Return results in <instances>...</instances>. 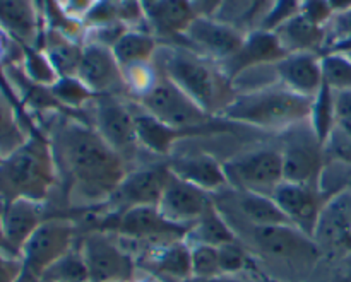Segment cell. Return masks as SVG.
Segmentation results:
<instances>
[{"label":"cell","instance_id":"obj_1","mask_svg":"<svg viewBox=\"0 0 351 282\" xmlns=\"http://www.w3.org/2000/svg\"><path fill=\"white\" fill-rule=\"evenodd\" d=\"M58 175L79 205H105L127 177V163L91 125L67 118L58 123L50 142Z\"/></svg>","mask_w":351,"mask_h":282},{"label":"cell","instance_id":"obj_2","mask_svg":"<svg viewBox=\"0 0 351 282\" xmlns=\"http://www.w3.org/2000/svg\"><path fill=\"white\" fill-rule=\"evenodd\" d=\"M153 64L211 116L221 115L237 96L232 81L218 62L209 60L187 47H160Z\"/></svg>","mask_w":351,"mask_h":282},{"label":"cell","instance_id":"obj_3","mask_svg":"<svg viewBox=\"0 0 351 282\" xmlns=\"http://www.w3.org/2000/svg\"><path fill=\"white\" fill-rule=\"evenodd\" d=\"M57 177L50 142L31 133L24 146L0 161V207L19 198L45 202Z\"/></svg>","mask_w":351,"mask_h":282},{"label":"cell","instance_id":"obj_4","mask_svg":"<svg viewBox=\"0 0 351 282\" xmlns=\"http://www.w3.org/2000/svg\"><path fill=\"white\" fill-rule=\"evenodd\" d=\"M314 99L297 94L281 84L237 92L219 118L259 129H290L311 118Z\"/></svg>","mask_w":351,"mask_h":282},{"label":"cell","instance_id":"obj_5","mask_svg":"<svg viewBox=\"0 0 351 282\" xmlns=\"http://www.w3.org/2000/svg\"><path fill=\"white\" fill-rule=\"evenodd\" d=\"M75 246V225L67 218H48L21 248L23 274L17 282H40L45 270Z\"/></svg>","mask_w":351,"mask_h":282},{"label":"cell","instance_id":"obj_6","mask_svg":"<svg viewBox=\"0 0 351 282\" xmlns=\"http://www.w3.org/2000/svg\"><path fill=\"white\" fill-rule=\"evenodd\" d=\"M287 132L285 147L281 149L285 181L319 187L328 156L324 142L315 133L311 118L291 125Z\"/></svg>","mask_w":351,"mask_h":282},{"label":"cell","instance_id":"obj_7","mask_svg":"<svg viewBox=\"0 0 351 282\" xmlns=\"http://www.w3.org/2000/svg\"><path fill=\"white\" fill-rule=\"evenodd\" d=\"M191 226L175 225L160 214L154 205H139L120 212H110L98 222L96 231L115 233L136 242H153L156 245L187 238Z\"/></svg>","mask_w":351,"mask_h":282},{"label":"cell","instance_id":"obj_8","mask_svg":"<svg viewBox=\"0 0 351 282\" xmlns=\"http://www.w3.org/2000/svg\"><path fill=\"white\" fill-rule=\"evenodd\" d=\"M137 105L161 123L175 129H195L208 125L216 118L206 113L191 96L185 94L161 72L149 91L137 98Z\"/></svg>","mask_w":351,"mask_h":282},{"label":"cell","instance_id":"obj_9","mask_svg":"<svg viewBox=\"0 0 351 282\" xmlns=\"http://www.w3.org/2000/svg\"><path fill=\"white\" fill-rule=\"evenodd\" d=\"M91 103L95 118L93 129L125 163L132 161L141 147L132 105L117 94L95 96Z\"/></svg>","mask_w":351,"mask_h":282},{"label":"cell","instance_id":"obj_10","mask_svg":"<svg viewBox=\"0 0 351 282\" xmlns=\"http://www.w3.org/2000/svg\"><path fill=\"white\" fill-rule=\"evenodd\" d=\"M226 180L233 190L273 195L285 181L281 151L259 149L239 154L223 163Z\"/></svg>","mask_w":351,"mask_h":282},{"label":"cell","instance_id":"obj_11","mask_svg":"<svg viewBox=\"0 0 351 282\" xmlns=\"http://www.w3.org/2000/svg\"><path fill=\"white\" fill-rule=\"evenodd\" d=\"M249 236L257 252L280 262L291 266H315L319 259H322L314 238L293 225L250 226Z\"/></svg>","mask_w":351,"mask_h":282},{"label":"cell","instance_id":"obj_12","mask_svg":"<svg viewBox=\"0 0 351 282\" xmlns=\"http://www.w3.org/2000/svg\"><path fill=\"white\" fill-rule=\"evenodd\" d=\"M312 238L322 257L331 260L351 257V188H343L326 201Z\"/></svg>","mask_w":351,"mask_h":282},{"label":"cell","instance_id":"obj_13","mask_svg":"<svg viewBox=\"0 0 351 282\" xmlns=\"http://www.w3.org/2000/svg\"><path fill=\"white\" fill-rule=\"evenodd\" d=\"M91 282H132L136 262L106 233L91 231L79 245Z\"/></svg>","mask_w":351,"mask_h":282},{"label":"cell","instance_id":"obj_14","mask_svg":"<svg viewBox=\"0 0 351 282\" xmlns=\"http://www.w3.org/2000/svg\"><path fill=\"white\" fill-rule=\"evenodd\" d=\"M245 36V31L216 17H195L185 31L182 47L191 48L202 57L221 64L243 47Z\"/></svg>","mask_w":351,"mask_h":282},{"label":"cell","instance_id":"obj_15","mask_svg":"<svg viewBox=\"0 0 351 282\" xmlns=\"http://www.w3.org/2000/svg\"><path fill=\"white\" fill-rule=\"evenodd\" d=\"M77 77L95 96L117 94L127 91L122 67L112 48L96 41H82V57Z\"/></svg>","mask_w":351,"mask_h":282},{"label":"cell","instance_id":"obj_16","mask_svg":"<svg viewBox=\"0 0 351 282\" xmlns=\"http://www.w3.org/2000/svg\"><path fill=\"white\" fill-rule=\"evenodd\" d=\"M170 178L171 171L168 163L151 164V166L130 171L105 205L113 207V212L139 207V205L156 207Z\"/></svg>","mask_w":351,"mask_h":282},{"label":"cell","instance_id":"obj_17","mask_svg":"<svg viewBox=\"0 0 351 282\" xmlns=\"http://www.w3.org/2000/svg\"><path fill=\"white\" fill-rule=\"evenodd\" d=\"M215 205L216 202L213 201L209 192L194 187L171 173L156 207L168 221L182 226H192Z\"/></svg>","mask_w":351,"mask_h":282},{"label":"cell","instance_id":"obj_18","mask_svg":"<svg viewBox=\"0 0 351 282\" xmlns=\"http://www.w3.org/2000/svg\"><path fill=\"white\" fill-rule=\"evenodd\" d=\"M271 197L280 205L288 221L311 238L314 235L319 214L329 198L319 187L290 183V181H283Z\"/></svg>","mask_w":351,"mask_h":282},{"label":"cell","instance_id":"obj_19","mask_svg":"<svg viewBox=\"0 0 351 282\" xmlns=\"http://www.w3.org/2000/svg\"><path fill=\"white\" fill-rule=\"evenodd\" d=\"M0 31L19 47H41L40 0H0Z\"/></svg>","mask_w":351,"mask_h":282},{"label":"cell","instance_id":"obj_20","mask_svg":"<svg viewBox=\"0 0 351 282\" xmlns=\"http://www.w3.org/2000/svg\"><path fill=\"white\" fill-rule=\"evenodd\" d=\"M149 33L171 44L184 43V34L197 17L189 0H143Z\"/></svg>","mask_w":351,"mask_h":282},{"label":"cell","instance_id":"obj_21","mask_svg":"<svg viewBox=\"0 0 351 282\" xmlns=\"http://www.w3.org/2000/svg\"><path fill=\"white\" fill-rule=\"evenodd\" d=\"M287 51L281 47L280 40L274 33L264 29L249 31L243 41V47L228 60L221 62L219 67L225 72L230 81L237 77L240 72L257 65L276 64L281 58L287 57Z\"/></svg>","mask_w":351,"mask_h":282},{"label":"cell","instance_id":"obj_22","mask_svg":"<svg viewBox=\"0 0 351 282\" xmlns=\"http://www.w3.org/2000/svg\"><path fill=\"white\" fill-rule=\"evenodd\" d=\"M274 70L281 86L305 98L314 99L324 86L319 53H288L274 64Z\"/></svg>","mask_w":351,"mask_h":282},{"label":"cell","instance_id":"obj_23","mask_svg":"<svg viewBox=\"0 0 351 282\" xmlns=\"http://www.w3.org/2000/svg\"><path fill=\"white\" fill-rule=\"evenodd\" d=\"M0 219L10 252L21 257V248L24 243L48 218L45 216L43 202L19 198L0 207Z\"/></svg>","mask_w":351,"mask_h":282},{"label":"cell","instance_id":"obj_24","mask_svg":"<svg viewBox=\"0 0 351 282\" xmlns=\"http://www.w3.org/2000/svg\"><path fill=\"white\" fill-rule=\"evenodd\" d=\"M170 171L180 180L192 183L194 187L215 194L230 187L226 180L225 168L216 157L209 154H194V156H180L168 161Z\"/></svg>","mask_w":351,"mask_h":282},{"label":"cell","instance_id":"obj_25","mask_svg":"<svg viewBox=\"0 0 351 282\" xmlns=\"http://www.w3.org/2000/svg\"><path fill=\"white\" fill-rule=\"evenodd\" d=\"M274 34L287 53H319L326 48V26L308 19L304 12L291 17Z\"/></svg>","mask_w":351,"mask_h":282},{"label":"cell","instance_id":"obj_26","mask_svg":"<svg viewBox=\"0 0 351 282\" xmlns=\"http://www.w3.org/2000/svg\"><path fill=\"white\" fill-rule=\"evenodd\" d=\"M40 48L50 58L60 77L77 75V68L82 57L81 40H75V38L62 33V31L48 27V29H45Z\"/></svg>","mask_w":351,"mask_h":282},{"label":"cell","instance_id":"obj_27","mask_svg":"<svg viewBox=\"0 0 351 282\" xmlns=\"http://www.w3.org/2000/svg\"><path fill=\"white\" fill-rule=\"evenodd\" d=\"M160 41L153 33L144 29H127L113 43L112 51L122 70L136 65L151 64L154 60Z\"/></svg>","mask_w":351,"mask_h":282},{"label":"cell","instance_id":"obj_28","mask_svg":"<svg viewBox=\"0 0 351 282\" xmlns=\"http://www.w3.org/2000/svg\"><path fill=\"white\" fill-rule=\"evenodd\" d=\"M237 211L250 226H271V225H291L280 205L273 197L256 192L235 190L233 192Z\"/></svg>","mask_w":351,"mask_h":282},{"label":"cell","instance_id":"obj_29","mask_svg":"<svg viewBox=\"0 0 351 282\" xmlns=\"http://www.w3.org/2000/svg\"><path fill=\"white\" fill-rule=\"evenodd\" d=\"M147 255H151V266L156 272L180 281L192 279L191 245L185 240L156 245Z\"/></svg>","mask_w":351,"mask_h":282},{"label":"cell","instance_id":"obj_30","mask_svg":"<svg viewBox=\"0 0 351 282\" xmlns=\"http://www.w3.org/2000/svg\"><path fill=\"white\" fill-rule=\"evenodd\" d=\"M235 229L226 221L218 205H215L191 226L185 242L189 245H209L219 248V246L235 242Z\"/></svg>","mask_w":351,"mask_h":282},{"label":"cell","instance_id":"obj_31","mask_svg":"<svg viewBox=\"0 0 351 282\" xmlns=\"http://www.w3.org/2000/svg\"><path fill=\"white\" fill-rule=\"evenodd\" d=\"M269 5L271 0H225L216 19L249 33L259 27Z\"/></svg>","mask_w":351,"mask_h":282},{"label":"cell","instance_id":"obj_32","mask_svg":"<svg viewBox=\"0 0 351 282\" xmlns=\"http://www.w3.org/2000/svg\"><path fill=\"white\" fill-rule=\"evenodd\" d=\"M29 139V133L23 127L12 98L0 91V156L5 157L19 149Z\"/></svg>","mask_w":351,"mask_h":282},{"label":"cell","instance_id":"obj_33","mask_svg":"<svg viewBox=\"0 0 351 282\" xmlns=\"http://www.w3.org/2000/svg\"><path fill=\"white\" fill-rule=\"evenodd\" d=\"M40 282H91L89 270L77 245L45 270Z\"/></svg>","mask_w":351,"mask_h":282},{"label":"cell","instance_id":"obj_34","mask_svg":"<svg viewBox=\"0 0 351 282\" xmlns=\"http://www.w3.org/2000/svg\"><path fill=\"white\" fill-rule=\"evenodd\" d=\"M321 68L324 86L331 91H351V57L346 51L321 53Z\"/></svg>","mask_w":351,"mask_h":282},{"label":"cell","instance_id":"obj_35","mask_svg":"<svg viewBox=\"0 0 351 282\" xmlns=\"http://www.w3.org/2000/svg\"><path fill=\"white\" fill-rule=\"evenodd\" d=\"M21 51H23V70L31 82L51 88L60 79L53 64L41 48L21 47Z\"/></svg>","mask_w":351,"mask_h":282},{"label":"cell","instance_id":"obj_36","mask_svg":"<svg viewBox=\"0 0 351 282\" xmlns=\"http://www.w3.org/2000/svg\"><path fill=\"white\" fill-rule=\"evenodd\" d=\"M311 123L314 127L315 133L319 139L326 144L328 137L331 136L332 129H335V92L322 86L319 94L314 98V105H312L311 113Z\"/></svg>","mask_w":351,"mask_h":282},{"label":"cell","instance_id":"obj_37","mask_svg":"<svg viewBox=\"0 0 351 282\" xmlns=\"http://www.w3.org/2000/svg\"><path fill=\"white\" fill-rule=\"evenodd\" d=\"M50 92L57 99L62 108L74 110L84 106L95 99V94L79 81L77 75L72 77H60L50 88Z\"/></svg>","mask_w":351,"mask_h":282},{"label":"cell","instance_id":"obj_38","mask_svg":"<svg viewBox=\"0 0 351 282\" xmlns=\"http://www.w3.org/2000/svg\"><path fill=\"white\" fill-rule=\"evenodd\" d=\"M192 279H218L221 276L219 253L216 246L191 245Z\"/></svg>","mask_w":351,"mask_h":282},{"label":"cell","instance_id":"obj_39","mask_svg":"<svg viewBox=\"0 0 351 282\" xmlns=\"http://www.w3.org/2000/svg\"><path fill=\"white\" fill-rule=\"evenodd\" d=\"M218 253L223 277L240 276V274H245L250 269V264H252L250 253L247 252V248H243L239 240L219 246Z\"/></svg>","mask_w":351,"mask_h":282},{"label":"cell","instance_id":"obj_40","mask_svg":"<svg viewBox=\"0 0 351 282\" xmlns=\"http://www.w3.org/2000/svg\"><path fill=\"white\" fill-rule=\"evenodd\" d=\"M326 48L328 51H351V9L332 14L326 24Z\"/></svg>","mask_w":351,"mask_h":282},{"label":"cell","instance_id":"obj_41","mask_svg":"<svg viewBox=\"0 0 351 282\" xmlns=\"http://www.w3.org/2000/svg\"><path fill=\"white\" fill-rule=\"evenodd\" d=\"M302 5H304V0H271L269 9L264 14L263 21H261L257 29L274 33L278 27H281L285 23H288L291 17L300 14Z\"/></svg>","mask_w":351,"mask_h":282},{"label":"cell","instance_id":"obj_42","mask_svg":"<svg viewBox=\"0 0 351 282\" xmlns=\"http://www.w3.org/2000/svg\"><path fill=\"white\" fill-rule=\"evenodd\" d=\"M326 156H331L338 163L351 166V133L335 125L331 136L326 140Z\"/></svg>","mask_w":351,"mask_h":282},{"label":"cell","instance_id":"obj_43","mask_svg":"<svg viewBox=\"0 0 351 282\" xmlns=\"http://www.w3.org/2000/svg\"><path fill=\"white\" fill-rule=\"evenodd\" d=\"M335 122L336 127L351 133V91L335 92Z\"/></svg>","mask_w":351,"mask_h":282},{"label":"cell","instance_id":"obj_44","mask_svg":"<svg viewBox=\"0 0 351 282\" xmlns=\"http://www.w3.org/2000/svg\"><path fill=\"white\" fill-rule=\"evenodd\" d=\"M21 274H23L21 257L0 250V282H17Z\"/></svg>","mask_w":351,"mask_h":282},{"label":"cell","instance_id":"obj_45","mask_svg":"<svg viewBox=\"0 0 351 282\" xmlns=\"http://www.w3.org/2000/svg\"><path fill=\"white\" fill-rule=\"evenodd\" d=\"M197 17H218L225 0H189Z\"/></svg>","mask_w":351,"mask_h":282},{"label":"cell","instance_id":"obj_46","mask_svg":"<svg viewBox=\"0 0 351 282\" xmlns=\"http://www.w3.org/2000/svg\"><path fill=\"white\" fill-rule=\"evenodd\" d=\"M225 282H280V281H273L267 279V277L263 276H245V274H240V276H233V277H223Z\"/></svg>","mask_w":351,"mask_h":282},{"label":"cell","instance_id":"obj_47","mask_svg":"<svg viewBox=\"0 0 351 282\" xmlns=\"http://www.w3.org/2000/svg\"><path fill=\"white\" fill-rule=\"evenodd\" d=\"M328 3L335 14L351 9V0H328Z\"/></svg>","mask_w":351,"mask_h":282},{"label":"cell","instance_id":"obj_48","mask_svg":"<svg viewBox=\"0 0 351 282\" xmlns=\"http://www.w3.org/2000/svg\"><path fill=\"white\" fill-rule=\"evenodd\" d=\"M0 250H5V252H10L9 245H7V240L5 236H3V229H2V219H0ZM12 253V252H10ZM16 255V253H14Z\"/></svg>","mask_w":351,"mask_h":282},{"label":"cell","instance_id":"obj_49","mask_svg":"<svg viewBox=\"0 0 351 282\" xmlns=\"http://www.w3.org/2000/svg\"><path fill=\"white\" fill-rule=\"evenodd\" d=\"M332 282H351V270H350V272L343 274V276H339L338 279L332 281Z\"/></svg>","mask_w":351,"mask_h":282},{"label":"cell","instance_id":"obj_50","mask_svg":"<svg viewBox=\"0 0 351 282\" xmlns=\"http://www.w3.org/2000/svg\"><path fill=\"white\" fill-rule=\"evenodd\" d=\"M191 282H225L223 277H218V279H191Z\"/></svg>","mask_w":351,"mask_h":282},{"label":"cell","instance_id":"obj_51","mask_svg":"<svg viewBox=\"0 0 351 282\" xmlns=\"http://www.w3.org/2000/svg\"><path fill=\"white\" fill-rule=\"evenodd\" d=\"M2 31H0V58H2V55H3V40H2Z\"/></svg>","mask_w":351,"mask_h":282},{"label":"cell","instance_id":"obj_52","mask_svg":"<svg viewBox=\"0 0 351 282\" xmlns=\"http://www.w3.org/2000/svg\"><path fill=\"white\" fill-rule=\"evenodd\" d=\"M2 159H3V157H2V156H0V161H2Z\"/></svg>","mask_w":351,"mask_h":282},{"label":"cell","instance_id":"obj_53","mask_svg":"<svg viewBox=\"0 0 351 282\" xmlns=\"http://www.w3.org/2000/svg\"><path fill=\"white\" fill-rule=\"evenodd\" d=\"M348 53H350V57H351V51H348Z\"/></svg>","mask_w":351,"mask_h":282},{"label":"cell","instance_id":"obj_54","mask_svg":"<svg viewBox=\"0 0 351 282\" xmlns=\"http://www.w3.org/2000/svg\"><path fill=\"white\" fill-rule=\"evenodd\" d=\"M304 2H305V0H304Z\"/></svg>","mask_w":351,"mask_h":282}]
</instances>
